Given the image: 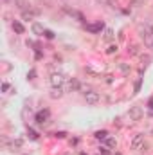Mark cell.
<instances>
[{"label": "cell", "mask_w": 153, "mask_h": 155, "mask_svg": "<svg viewBox=\"0 0 153 155\" xmlns=\"http://www.w3.org/2000/svg\"><path fill=\"white\" fill-rule=\"evenodd\" d=\"M65 74H61V72H52L50 78H49V81H50V87H63V83H65Z\"/></svg>", "instance_id": "obj_1"}, {"label": "cell", "mask_w": 153, "mask_h": 155, "mask_svg": "<svg viewBox=\"0 0 153 155\" xmlns=\"http://www.w3.org/2000/svg\"><path fill=\"white\" fill-rule=\"evenodd\" d=\"M99 99H101V96H99V92H96V90H88V92H85V101H86V105H97L99 103Z\"/></svg>", "instance_id": "obj_2"}, {"label": "cell", "mask_w": 153, "mask_h": 155, "mask_svg": "<svg viewBox=\"0 0 153 155\" xmlns=\"http://www.w3.org/2000/svg\"><path fill=\"white\" fill-rule=\"evenodd\" d=\"M139 35H141V38L144 40L148 45H151L153 43V33L146 27V25H139Z\"/></svg>", "instance_id": "obj_3"}, {"label": "cell", "mask_w": 153, "mask_h": 155, "mask_svg": "<svg viewBox=\"0 0 153 155\" xmlns=\"http://www.w3.org/2000/svg\"><path fill=\"white\" fill-rule=\"evenodd\" d=\"M128 116H130V121H141L144 116V110H142V107H132Z\"/></svg>", "instance_id": "obj_4"}, {"label": "cell", "mask_w": 153, "mask_h": 155, "mask_svg": "<svg viewBox=\"0 0 153 155\" xmlns=\"http://www.w3.org/2000/svg\"><path fill=\"white\" fill-rule=\"evenodd\" d=\"M144 144H146V143H144V135H142V134L133 135V139H132V150H142Z\"/></svg>", "instance_id": "obj_5"}, {"label": "cell", "mask_w": 153, "mask_h": 155, "mask_svg": "<svg viewBox=\"0 0 153 155\" xmlns=\"http://www.w3.org/2000/svg\"><path fill=\"white\" fill-rule=\"evenodd\" d=\"M47 119H49V110H41V112L36 114V123L38 124H45Z\"/></svg>", "instance_id": "obj_6"}, {"label": "cell", "mask_w": 153, "mask_h": 155, "mask_svg": "<svg viewBox=\"0 0 153 155\" xmlns=\"http://www.w3.org/2000/svg\"><path fill=\"white\" fill-rule=\"evenodd\" d=\"M52 99H60L61 96H63V87H52V90H50V94H49Z\"/></svg>", "instance_id": "obj_7"}, {"label": "cell", "mask_w": 153, "mask_h": 155, "mask_svg": "<svg viewBox=\"0 0 153 155\" xmlns=\"http://www.w3.org/2000/svg\"><path fill=\"white\" fill-rule=\"evenodd\" d=\"M103 27H105V25H103V22H97V24H88V25H86V31H90V33H99Z\"/></svg>", "instance_id": "obj_8"}, {"label": "cell", "mask_w": 153, "mask_h": 155, "mask_svg": "<svg viewBox=\"0 0 153 155\" xmlns=\"http://www.w3.org/2000/svg\"><path fill=\"white\" fill-rule=\"evenodd\" d=\"M119 71H121V74H122V76H128V74H130V71H132V69H130V63L121 61V63H119Z\"/></svg>", "instance_id": "obj_9"}, {"label": "cell", "mask_w": 153, "mask_h": 155, "mask_svg": "<svg viewBox=\"0 0 153 155\" xmlns=\"http://www.w3.org/2000/svg\"><path fill=\"white\" fill-rule=\"evenodd\" d=\"M65 13H67V15H70V16H74V18H77L79 22H83V20H85V18H83V15H81V13H77V11H74V9L65 7Z\"/></svg>", "instance_id": "obj_10"}, {"label": "cell", "mask_w": 153, "mask_h": 155, "mask_svg": "<svg viewBox=\"0 0 153 155\" xmlns=\"http://www.w3.org/2000/svg\"><path fill=\"white\" fill-rule=\"evenodd\" d=\"M33 33H34V35H43V33H45V29H43V25H41V24L34 22V24H33Z\"/></svg>", "instance_id": "obj_11"}, {"label": "cell", "mask_w": 153, "mask_h": 155, "mask_svg": "<svg viewBox=\"0 0 153 155\" xmlns=\"http://www.w3.org/2000/svg\"><path fill=\"white\" fill-rule=\"evenodd\" d=\"M96 139H99V141H106V139H108V132H106V130H99V132H96Z\"/></svg>", "instance_id": "obj_12"}, {"label": "cell", "mask_w": 153, "mask_h": 155, "mask_svg": "<svg viewBox=\"0 0 153 155\" xmlns=\"http://www.w3.org/2000/svg\"><path fill=\"white\" fill-rule=\"evenodd\" d=\"M13 29H15V31H16L18 35H24V31H25V29H24V25H22L20 22H16V20L13 22Z\"/></svg>", "instance_id": "obj_13"}, {"label": "cell", "mask_w": 153, "mask_h": 155, "mask_svg": "<svg viewBox=\"0 0 153 155\" xmlns=\"http://www.w3.org/2000/svg\"><path fill=\"white\" fill-rule=\"evenodd\" d=\"M20 146H22V141L16 139V141H13V143L9 144V150H11V152H16V150H20Z\"/></svg>", "instance_id": "obj_14"}, {"label": "cell", "mask_w": 153, "mask_h": 155, "mask_svg": "<svg viewBox=\"0 0 153 155\" xmlns=\"http://www.w3.org/2000/svg\"><path fill=\"white\" fill-rule=\"evenodd\" d=\"M67 88H69V90H77V88H79V81H77V79H69Z\"/></svg>", "instance_id": "obj_15"}, {"label": "cell", "mask_w": 153, "mask_h": 155, "mask_svg": "<svg viewBox=\"0 0 153 155\" xmlns=\"http://www.w3.org/2000/svg\"><path fill=\"white\" fill-rule=\"evenodd\" d=\"M112 38H114V31H112V29H105V35H103V40H105V41H110Z\"/></svg>", "instance_id": "obj_16"}, {"label": "cell", "mask_w": 153, "mask_h": 155, "mask_svg": "<svg viewBox=\"0 0 153 155\" xmlns=\"http://www.w3.org/2000/svg\"><path fill=\"white\" fill-rule=\"evenodd\" d=\"M128 52H130L132 56H137V54H141V47H139V45H132V47L128 49Z\"/></svg>", "instance_id": "obj_17"}, {"label": "cell", "mask_w": 153, "mask_h": 155, "mask_svg": "<svg viewBox=\"0 0 153 155\" xmlns=\"http://www.w3.org/2000/svg\"><path fill=\"white\" fill-rule=\"evenodd\" d=\"M115 144H117V141H115L114 137H108V139H106V146H108V148H115Z\"/></svg>", "instance_id": "obj_18"}, {"label": "cell", "mask_w": 153, "mask_h": 155, "mask_svg": "<svg viewBox=\"0 0 153 155\" xmlns=\"http://www.w3.org/2000/svg\"><path fill=\"white\" fill-rule=\"evenodd\" d=\"M117 49H119L117 45H110V47L106 49V54H114V52H117Z\"/></svg>", "instance_id": "obj_19"}, {"label": "cell", "mask_w": 153, "mask_h": 155, "mask_svg": "<svg viewBox=\"0 0 153 155\" xmlns=\"http://www.w3.org/2000/svg\"><path fill=\"white\" fill-rule=\"evenodd\" d=\"M139 90H141V78H139V79L135 81V87H133V94H137Z\"/></svg>", "instance_id": "obj_20"}, {"label": "cell", "mask_w": 153, "mask_h": 155, "mask_svg": "<svg viewBox=\"0 0 153 155\" xmlns=\"http://www.w3.org/2000/svg\"><path fill=\"white\" fill-rule=\"evenodd\" d=\"M27 134H29V137H31L33 141H36V139H38V135H36V132H34V130H27Z\"/></svg>", "instance_id": "obj_21"}, {"label": "cell", "mask_w": 153, "mask_h": 155, "mask_svg": "<svg viewBox=\"0 0 153 155\" xmlns=\"http://www.w3.org/2000/svg\"><path fill=\"white\" fill-rule=\"evenodd\" d=\"M43 35H45V38H49V40H52V38H54V33H52V31H45Z\"/></svg>", "instance_id": "obj_22"}, {"label": "cell", "mask_w": 153, "mask_h": 155, "mask_svg": "<svg viewBox=\"0 0 153 155\" xmlns=\"http://www.w3.org/2000/svg\"><path fill=\"white\" fill-rule=\"evenodd\" d=\"M150 60H151L150 56H142V63H144V65H148V63H150Z\"/></svg>", "instance_id": "obj_23"}, {"label": "cell", "mask_w": 153, "mask_h": 155, "mask_svg": "<svg viewBox=\"0 0 153 155\" xmlns=\"http://www.w3.org/2000/svg\"><path fill=\"white\" fill-rule=\"evenodd\" d=\"M65 135H67V134H65V132H58V134H56V137H60V139H63V137H65Z\"/></svg>", "instance_id": "obj_24"}, {"label": "cell", "mask_w": 153, "mask_h": 155, "mask_svg": "<svg viewBox=\"0 0 153 155\" xmlns=\"http://www.w3.org/2000/svg\"><path fill=\"white\" fill-rule=\"evenodd\" d=\"M101 153L103 155H110V152H108V148H101Z\"/></svg>", "instance_id": "obj_25"}, {"label": "cell", "mask_w": 153, "mask_h": 155, "mask_svg": "<svg viewBox=\"0 0 153 155\" xmlns=\"http://www.w3.org/2000/svg\"><path fill=\"white\" fill-rule=\"evenodd\" d=\"M34 74H36V72H34V71H31V72H29V79H34Z\"/></svg>", "instance_id": "obj_26"}, {"label": "cell", "mask_w": 153, "mask_h": 155, "mask_svg": "<svg viewBox=\"0 0 153 155\" xmlns=\"http://www.w3.org/2000/svg\"><path fill=\"white\" fill-rule=\"evenodd\" d=\"M150 108H153V97L150 99Z\"/></svg>", "instance_id": "obj_27"}, {"label": "cell", "mask_w": 153, "mask_h": 155, "mask_svg": "<svg viewBox=\"0 0 153 155\" xmlns=\"http://www.w3.org/2000/svg\"><path fill=\"white\" fill-rule=\"evenodd\" d=\"M97 2H108V0H97Z\"/></svg>", "instance_id": "obj_28"}, {"label": "cell", "mask_w": 153, "mask_h": 155, "mask_svg": "<svg viewBox=\"0 0 153 155\" xmlns=\"http://www.w3.org/2000/svg\"><path fill=\"white\" fill-rule=\"evenodd\" d=\"M65 155H72V153H65Z\"/></svg>", "instance_id": "obj_29"}]
</instances>
